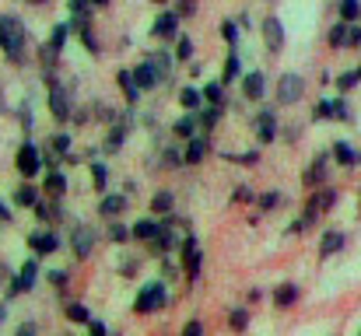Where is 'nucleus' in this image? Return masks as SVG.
<instances>
[{
	"mask_svg": "<svg viewBox=\"0 0 361 336\" xmlns=\"http://www.w3.org/2000/svg\"><path fill=\"white\" fill-rule=\"evenodd\" d=\"M67 147H71V137H67V133H56V137H53V151L60 154V151H67Z\"/></svg>",
	"mask_w": 361,
	"mask_h": 336,
	"instance_id": "obj_47",
	"label": "nucleus"
},
{
	"mask_svg": "<svg viewBox=\"0 0 361 336\" xmlns=\"http://www.w3.org/2000/svg\"><path fill=\"white\" fill-rule=\"evenodd\" d=\"M0 221H11V211H7L4 204H0Z\"/></svg>",
	"mask_w": 361,
	"mask_h": 336,
	"instance_id": "obj_59",
	"label": "nucleus"
},
{
	"mask_svg": "<svg viewBox=\"0 0 361 336\" xmlns=\"http://www.w3.org/2000/svg\"><path fill=\"white\" fill-rule=\"evenodd\" d=\"M179 102H183V109H197L200 106V92L197 88H183L179 92Z\"/></svg>",
	"mask_w": 361,
	"mask_h": 336,
	"instance_id": "obj_32",
	"label": "nucleus"
},
{
	"mask_svg": "<svg viewBox=\"0 0 361 336\" xmlns=\"http://www.w3.org/2000/svg\"><path fill=\"white\" fill-rule=\"evenodd\" d=\"M81 42H85V46H88L92 53H99V42H95V35H92V28H85V32H81Z\"/></svg>",
	"mask_w": 361,
	"mask_h": 336,
	"instance_id": "obj_51",
	"label": "nucleus"
},
{
	"mask_svg": "<svg viewBox=\"0 0 361 336\" xmlns=\"http://www.w3.org/2000/svg\"><path fill=\"white\" fill-rule=\"evenodd\" d=\"M232 200H235V204H249V200H252V193H249L245 186H239V189L232 193Z\"/></svg>",
	"mask_w": 361,
	"mask_h": 336,
	"instance_id": "obj_55",
	"label": "nucleus"
},
{
	"mask_svg": "<svg viewBox=\"0 0 361 336\" xmlns=\"http://www.w3.org/2000/svg\"><path fill=\"white\" fill-rule=\"evenodd\" d=\"M330 46H337V49H341V46H348V21H341V25L330 32Z\"/></svg>",
	"mask_w": 361,
	"mask_h": 336,
	"instance_id": "obj_34",
	"label": "nucleus"
},
{
	"mask_svg": "<svg viewBox=\"0 0 361 336\" xmlns=\"http://www.w3.org/2000/svg\"><path fill=\"white\" fill-rule=\"evenodd\" d=\"M334 158H337L344 168H355V165L361 161V154L351 147V144H344V140H337V144H334Z\"/></svg>",
	"mask_w": 361,
	"mask_h": 336,
	"instance_id": "obj_15",
	"label": "nucleus"
},
{
	"mask_svg": "<svg viewBox=\"0 0 361 336\" xmlns=\"http://www.w3.org/2000/svg\"><path fill=\"white\" fill-rule=\"evenodd\" d=\"M334 119H351V109H348V102L341 99V102H334Z\"/></svg>",
	"mask_w": 361,
	"mask_h": 336,
	"instance_id": "obj_48",
	"label": "nucleus"
},
{
	"mask_svg": "<svg viewBox=\"0 0 361 336\" xmlns=\"http://www.w3.org/2000/svg\"><path fill=\"white\" fill-rule=\"evenodd\" d=\"M221 35H225V42H235L239 39V25L235 21H221Z\"/></svg>",
	"mask_w": 361,
	"mask_h": 336,
	"instance_id": "obj_42",
	"label": "nucleus"
},
{
	"mask_svg": "<svg viewBox=\"0 0 361 336\" xmlns=\"http://www.w3.org/2000/svg\"><path fill=\"white\" fill-rule=\"evenodd\" d=\"M123 211H126V197H120V193H116V197H106V200L99 204V214H102V218H120Z\"/></svg>",
	"mask_w": 361,
	"mask_h": 336,
	"instance_id": "obj_20",
	"label": "nucleus"
},
{
	"mask_svg": "<svg viewBox=\"0 0 361 336\" xmlns=\"http://www.w3.org/2000/svg\"><path fill=\"white\" fill-rule=\"evenodd\" d=\"M28 4H39V7H42V4H49V0H28Z\"/></svg>",
	"mask_w": 361,
	"mask_h": 336,
	"instance_id": "obj_61",
	"label": "nucleus"
},
{
	"mask_svg": "<svg viewBox=\"0 0 361 336\" xmlns=\"http://www.w3.org/2000/svg\"><path fill=\"white\" fill-rule=\"evenodd\" d=\"M186 161V154H179V151H165V165H183Z\"/></svg>",
	"mask_w": 361,
	"mask_h": 336,
	"instance_id": "obj_54",
	"label": "nucleus"
},
{
	"mask_svg": "<svg viewBox=\"0 0 361 336\" xmlns=\"http://www.w3.org/2000/svg\"><path fill=\"white\" fill-rule=\"evenodd\" d=\"M88 330L95 336H106V323H95V319H88Z\"/></svg>",
	"mask_w": 361,
	"mask_h": 336,
	"instance_id": "obj_58",
	"label": "nucleus"
},
{
	"mask_svg": "<svg viewBox=\"0 0 361 336\" xmlns=\"http://www.w3.org/2000/svg\"><path fill=\"white\" fill-rule=\"evenodd\" d=\"M25 39H28L25 21L14 18V14H0V49H4L14 63L25 60Z\"/></svg>",
	"mask_w": 361,
	"mask_h": 336,
	"instance_id": "obj_1",
	"label": "nucleus"
},
{
	"mask_svg": "<svg viewBox=\"0 0 361 336\" xmlns=\"http://www.w3.org/2000/svg\"><path fill=\"white\" fill-rule=\"evenodd\" d=\"M42 189H46L53 200H60V197L67 193V179H63L60 172H49V175H46V182H42Z\"/></svg>",
	"mask_w": 361,
	"mask_h": 336,
	"instance_id": "obj_22",
	"label": "nucleus"
},
{
	"mask_svg": "<svg viewBox=\"0 0 361 336\" xmlns=\"http://www.w3.org/2000/svg\"><path fill=\"white\" fill-rule=\"evenodd\" d=\"M176 11H179L183 18H190V14L197 11V0H179V7H176Z\"/></svg>",
	"mask_w": 361,
	"mask_h": 336,
	"instance_id": "obj_52",
	"label": "nucleus"
},
{
	"mask_svg": "<svg viewBox=\"0 0 361 336\" xmlns=\"http://www.w3.org/2000/svg\"><path fill=\"white\" fill-rule=\"evenodd\" d=\"M242 92H245V99H263V92H267V81H263V74H245V81H242Z\"/></svg>",
	"mask_w": 361,
	"mask_h": 336,
	"instance_id": "obj_18",
	"label": "nucleus"
},
{
	"mask_svg": "<svg viewBox=\"0 0 361 336\" xmlns=\"http://www.w3.org/2000/svg\"><path fill=\"white\" fill-rule=\"evenodd\" d=\"M109 235H113V242H126V238H130L133 231H126L123 224H113V228H109Z\"/></svg>",
	"mask_w": 361,
	"mask_h": 336,
	"instance_id": "obj_49",
	"label": "nucleus"
},
{
	"mask_svg": "<svg viewBox=\"0 0 361 336\" xmlns=\"http://www.w3.org/2000/svg\"><path fill=\"white\" fill-rule=\"evenodd\" d=\"M341 18H344V21H358L361 18V0H341Z\"/></svg>",
	"mask_w": 361,
	"mask_h": 336,
	"instance_id": "obj_27",
	"label": "nucleus"
},
{
	"mask_svg": "<svg viewBox=\"0 0 361 336\" xmlns=\"http://www.w3.org/2000/svg\"><path fill=\"white\" fill-rule=\"evenodd\" d=\"M312 116H316V119H334V102H319V106L312 109Z\"/></svg>",
	"mask_w": 361,
	"mask_h": 336,
	"instance_id": "obj_44",
	"label": "nucleus"
},
{
	"mask_svg": "<svg viewBox=\"0 0 361 336\" xmlns=\"http://www.w3.org/2000/svg\"><path fill=\"white\" fill-rule=\"evenodd\" d=\"M256 137H259V144H270V140H274V112L270 109L259 112V119H256Z\"/></svg>",
	"mask_w": 361,
	"mask_h": 336,
	"instance_id": "obj_17",
	"label": "nucleus"
},
{
	"mask_svg": "<svg viewBox=\"0 0 361 336\" xmlns=\"http://www.w3.org/2000/svg\"><path fill=\"white\" fill-rule=\"evenodd\" d=\"M302 95H305V81H302L298 74H284V77L277 81V102H281V106H295Z\"/></svg>",
	"mask_w": 361,
	"mask_h": 336,
	"instance_id": "obj_3",
	"label": "nucleus"
},
{
	"mask_svg": "<svg viewBox=\"0 0 361 336\" xmlns=\"http://www.w3.org/2000/svg\"><path fill=\"white\" fill-rule=\"evenodd\" d=\"M35 280H39V266H35V259H28L21 270H18V277H14V284L7 287V294H21V291H32L35 287Z\"/></svg>",
	"mask_w": 361,
	"mask_h": 336,
	"instance_id": "obj_8",
	"label": "nucleus"
},
{
	"mask_svg": "<svg viewBox=\"0 0 361 336\" xmlns=\"http://www.w3.org/2000/svg\"><path fill=\"white\" fill-rule=\"evenodd\" d=\"M67 280H71L67 270H53V273H49V284H56V287H67Z\"/></svg>",
	"mask_w": 361,
	"mask_h": 336,
	"instance_id": "obj_45",
	"label": "nucleus"
},
{
	"mask_svg": "<svg viewBox=\"0 0 361 336\" xmlns=\"http://www.w3.org/2000/svg\"><path fill=\"white\" fill-rule=\"evenodd\" d=\"M348 46H361V28L355 21H348Z\"/></svg>",
	"mask_w": 361,
	"mask_h": 336,
	"instance_id": "obj_46",
	"label": "nucleus"
},
{
	"mask_svg": "<svg viewBox=\"0 0 361 336\" xmlns=\"http://www.w3.org/2000/svg\"><path fill=\"white\" fill-rule=\"evenodd\" d=\"M161 309H165V284L154 280V284H147V287L137 294L133 312H137V316H151V312H161Z\"/></svg>",
	"mask_w": 361,
	"mask_h": 336,
	"instance_id": "obj_2",
	"label": "nucleus"
},
{
	"mask_svg": "<svg viewBox=\"0 0 361 336\" xmlns=\"http://www.w3.org/2000/svg\"><path fill=\"white\" fill-rule=\"evenodd\" d=\"M133 77H137V88H140V92H151V88H158V81H165V77H161V70H158V63H154L151 56L133 70Z\"/></svg>",
	"mask_w": 361,
	"mask_h": 336,
	"instance_id": "obj_7",
	"label": "nucleus"
},
{
	"mask_svg": "<svg viewBox=\"0 0 361 336\" xmlns=\"http://www.w3.org/2000/svg\"><path fill=\"white\" fill-rule=\"evenodd\" d=\"M126 130H130L126 123H120V126H113V133H109V144H106L109 151H120V147H123V140H126Z\"/></svg>",
	"mask_w": 361,
	"mask_h": 336,
	"instance_id": "obj_31",
	"label": "nucleus"
},
{
	"mask_svg": "<svg viewBox=\"0 0 361 336\" xmlns=\"http://www.w3.org/2000/svg\"><path fill=\"white\" fill-rule=\"evenodd\" d=\"M183 259H186V273L197 277V273H200V245H197L193 238H186V245H183Z\"/></svg>",
	"mask_w": 361,
	"mask_h": 336,
	"instance_id": "obj_14",
	"label": "nucleus"
},
{
	"mask_svg": "<svg viewBox=\"0 0 361 336\" xmlns=\"http://www.w3.org/2000/svg\"><path fill=\"white\" fill-rule=\"evenodd\" d=\"M190 56H193V42L183 35V39L176 42V60H190Z\"/></svg>",
	"mask_w": 361,
	"mask_h": 336,
	"instance_id": "obj_37",
	"label": "nucleus"
},
{
	"mask_svg": "<svg viewBox=\"0 0 361 336\" xmlns=\"http://www.w3.org/2000/svg\"><path fill=\"white\" fill-rule=\"evenodd\" d=\"M277 204H281V193H277V189H270V193L259 197V211H274Z\"/></svg>",
	"mask_w": 361,
	"mask_h": 336,
	"instance_id": "obj_38",
	"label": "nucleus"
},
{
	"mask_svg": "<svg viewBox=\"0 0 361 336\" xmlns=\"http://www.w3.org/2000/svg\"><path fill=\"white\" fill-rule=\"evenodd\" d=\"M183 333L186 336H200L204 333V323H197V319H193V323H186V326H183Z\"/></svg>",
	"mask_w": 361,
	"mask_h": 336,
	"instance_id": "obj_53",
	"label": "nucleus"
},
{
	"mask_svg": "<svg viewBox=\"0 0 361 336\" xmlns=\"http://www.w3.org/2000/svg\"><path fill=\"white\" fill-rule=\"evenodd\" d=\"M259 32H263V42H267L270 53H281V49H284V25H281L274 14L259 21Z\"/></svg>",
	"mask_w": 361,
	"mask_h": 336,
	"instance_id": "obj_6",
	"label": "nucleus"
},
{
	"mask_svg": "<svg viewBox=\"0 0 361 336\" xmlns=\"http://www.w3.org/2000/svg\"><path fill=\"white\" fill-rule=\"evenodd\" d=\"M49 112L63 123V119H71V92L63 88V85H53L49 88Z\"/></svg>",
	"mask_w": 361,
	"mask_h": 336,
	"instance_id": "obj_9",
	"label": "nucleus"
},
{
	"mask_svg": "<svg viewBox=\"0 0 361 336\" xmlns=\"http://www.w3.org/2000/svg\"><path fill=\"white\" fill-rule=\"evenodd\" d=\"M14 165H18V172H21L25 179H32V175L42 168V151H39L35 144H21V147H18V158H14Z\"/></svg>",
	"mask_w": 361,
	"mask_h": 336,
	"instance_id": "obj_4",
	"label": "nucleus"
},
{
	"mask_svg": "<svg viewBox=\"0 0 361 336\" xmlns=\"http://www.w3.org/2000/svg\"><path fill=\"white\" fill-rule=\"evenodd\" d=\"M179 18H183L179 11H165V14L154 18V28H151V32H154L158 39H176V32H179Z\"/></svg>",
	"mask_w": 361,
	"mask_h": 336,
	"instance_id": "obj_11",
	"label": "nucleus"
},
{
	"mask_svg": "<svg viewBox=\"0 0 361 336\" xmlns=\"http://www.w3.org/2000/svg\"><path fill=\"white\" fill-rule=\"evenodd\" d=\"M358 74H361V67H358Z\"/></svg>",
	"mask_w": 361,
	"mask_h": 336,
	"instance_id": "obj_64",
	"label": "nucleus"
},
{
	"mask_svg": "<svg viewBox=\"0 0 361 336\" xmlns=\"http://www.w3.org/2000/svg\"><path fill=\"white\" fill-rule=\"evenodd\" d=\"M95 242H99V235H95V228H88V224H78L74 235H71V249H74L78 259H88L92 249H95Z\"/></svg>",
	"mask_w": 361,
	"mask_h": 336,
	"instance_id": "obj_5",
	"label": "nucleus"
},
{
	"mask_svg": "<svg viewBox=\"0 0 361 336\" xmlns=\"http://www.w3.org/2000/svg\"><path fill=\"white\" fill-rule=\"evenodd\" d=\"M95 4H99V7H102V4H109V0H95Z\"/></svg>",
	"mask_w": 361,
	"mask_h": 336,
	"instance_id": "obj_62",
	"label": "nucleus"
},
{
	"mask_svg": "<svg viewBox=\"0 0 361 336\" xmlns=\"http://www.w3.org/2000/svg\"><path fill=\"white\" fill-rule=\"evenodd\" d=\"M32 333H39L35 323H21V326H18V336H32Z\"/></svg>",
	"mask_w": 361,
	"mask_h": 336,
	"instance_id": "obj_57",
	"label": "nucleus"
},
{
	"mask_svg": "<svg viewBox=\"0 0 361 336\" xmlns=\"http://www.w3.org/2000/svg\"><path fill=\"white\" fill-rule=\"evenodd\" d=\"M228 323H232V330H245L249 326V312L245 309H232L228 312Z\"/></svg>",
	"mask_w": 361,
	"mask_h": 336,
	"instance_id": "obj_35",
	"label": "nucleus"
},
{
	"mask_svg": "<svg viewBox=\"0 0 361 336\" xmlns=\"http://www.w3.org/2000/svg\"><path fill=\"white\" fill-rule=\"evenodd\" d=\"M218 116H221V106H214V102H211L207 109L200 112V123H204V126H214V123H218Z\"/></svg>",
	"mask_w": 361,
	"mask_h": 336,
	"instance_id": "obj_39",
	"label": "nucleus"
},
{
	"mask_svg": "<svg viewBox=\"0 0 361 336\" xmlns=\"http://www.w3.org/2000/svg\"><path fill=\"white\" fill-rule=\"evenodd\" d=\"M28 249H32L35 256H49V252L60 249V238H56L53 231H32V235H28Z\"/></svg>",
	"mask_w": 361,
	"mask_h": 336,
	"instance_id": "obj_10",
	"label": "nucleus"
},
{
	"mask_svg": "<svg viewBox=\"0 0 361 336\" xmlns=\"http://www.w3.org/2000/svg\"><path fill=\"white\" fill-rule=\"evenodd\" d=\"M116 85H120L123 92H126V99H130V102H137L140 88H137V77H133V70H120V74H116Z\"/></svg>",
	"mask_w": 361,
	"mask_h": 336,
	"instance_id": "obj_24",
	"label": "nucleus"
},
{
	"mask_svg": "<svg viewBox=\"0 0 361 336\" xmlns=\"http://www.w3.org/2000/svg\"><path fill=\"white\" fill-rule=\"evenodd\" d=\"M193 130H197V123H193V116H183V119H176V137H183V140H190V137H193Z\"/></svg>",
	"mask_w": 361,
	"mask_h": 336,
	"instance_id": "obj_29",
	"label": "nucleus"
},
{
	"mask_svg": "<svg viewBox=\"0 0 361 336\" xmlns=\"http://www.w3.org/2000/svg\"><path fill=\"white\" fill-rule=\"evenodd\" d=\"M358 81H361L358 70H348V74H341V77H337V88H341V92H351Z\"/></svg>",
	"mask_w": 361,
	"mask_h": 336,
	"instance_id": "obj_36",
	"label": "nucleus"
},
{
	"mask_svg": "<svg viewBox=\"0 0 361 336\" xmlns=\"http://www.w3.org/2000/svg\"><path fill=\"white\" fill-rule=\"evenodd\" d=\"M4 316H7V305H4V301H0V323H4Z\"/></svg>",
	"mask_w": 361,
	"mask_h": 336,
	"instance_id": "obj_60",
	"label": "nucleus"
},
{
	"mask_svg": "<svg viewBox=\"0 0 361 336\" xmlns=\"http://www.w3.org/2000/svg\"><path fill=\"white\" fill-rule=\"evenodd\" d=\"M239 74H242V60L235 56V53H232V56L225 60V74H221V85H232V81H235Z\"/></svg>",
	"mask_w": 361,
	"mask_h": 336,
	"instance_id": "obj_25",
	"label": "nucleus"
},
{
	"mask_svg": "<svg viewBox=\"0 0 361 336\" xmlns=\"http://www.w3.org/2000/svg\"><path fill=\"white\" fill-rule=\"evenodd\" d=\"M344 245H348V238H344L341 231H326V235L319 238V256H323V259H330V256H337Z\"/></svg>",
	"mask_w": 361,
	"mask_h": 336,
	"instance_id": "obj_13",
	"label": "nucleus"
},
{
	"mask_svg": "<svg viewBox=\"0 0 361 336\" xmlns=\"http://www.w3.org/2000/svg\"><path fill=\"white\" fill-rule=\"evenodd\" d=\"M337 204V193L334 189H319L312 200H309V211H316V214H323V211H330Z\"/></svg>",
	"mask_w": 361,
	"mask_h": 336,
	"instance_id": "obj_23",
	"label": "nucleus"
},
{
	"mask_svg": "<svg viewBox=\"0 0 361 336\" xmlns=\"http://www.w3.org/2000/svg\"><path fill=\"white\" fill-rule=\"evenodd\" d=\"M71 28H74V25H67V21H60V25L53 28V39H49V46H53V49H60V46L67 42V35H71Z\"/></svg>",
	"mask_w": 361,
	"mask_h": 336,
	"instance_id": "obj_28",
	"label": "nucleus"
},
{
	"mask_svg": "<svg viewBox=\"0 0 361 336\" xmlns=\"http://www.w3.org/2000/svg\"><path fill=\"white\" fill-rule=\"evenodd\" d=\"M67 4H71V11H74V14H88V7H92L95 0H67Z\"/></svg>",
	"mask_w": 361,
	"mask_h": 336,
	"instance_id": "obj_50",
	"label": "nucleus"
},
{
	"mask_svg": "<svg viewBox=\"0 0 361 336\" xmlns=\"http://www.w3.org/2000/svg\"><path fill=\"white\" fill-rule=\"evenodd\" d=\"M172 204H176V200H172V193H169V189H161V193H154L151 211H154V214H169V211H172Z\"/></svg>",
	"mask_w": 361,
	"mask_h": 336,
	"instance_id": "obj_26",
	"label": "nucleus"
},
{
	"mask_svg": "<svg viewBox=\"0 0 361 336\" xmlns=\"http://www.w3.org/2000/svg\"><path fill=\"white\" fill-rule=\"evenodd\" d=\"M225 161H235V165H256L259 154H252V151H249V154H225Z\"/></svg>",
	"mask_w": 361,
	"mask_h": 336,
	"instance_id": "obj_41",
	"label": "nucleus"
},
{
	"mask_svg": "<svg viewBox=\"0 0 361 336\" xmlns=\"http://www.w3.org/2000/svg\"><path fill=\"white\" fill-rule=\"evenodd\" d=\"M298 133H302V126H284V140H288V144H295Z\"/></svg>",
	"mask_w": 361,
	"mask_h": 336,
	"instance_id": "obj_56",
	"label": "nucleus"
},
{
	"mask_svg": "<svg viewBox=\"0 0 361 336\" xmlns=\"http://www.w3.org/2000/svg\"><path fill=\"white\" fill-rule=\"evenodd\" d=\"M14 200H18L21 207H35V204H39V193H35L32 186H21V189L14 193Z\"/></svg>",
	"mask_w": 361,
	"mask_h": 336,
	"instance_id": "obj_30",
	"label": "nucleus"
},
{
	"mask_svg": "<svg viewBox=\"0 0 361 336\" xmlns=\"http://www.w3.org/2000/svg\"><path fill=\"white\" fill-rule=\"evenodd\" d=\"M67 319H71V323H85V326H88V319H92V316H88V309H85V305H78V301H74V305H67Z\"/></svg>",
	"mask_w": 361,
	"mask_h": 336,
	"instance_id": "obj_33",
	"label": "nucleus"
},
{
	"mask_svg": "<svg viewBox=\"0 0 361 336\" xmlns=\"http://www.w3.org/2000/svg\"><path fill=\"white\" fill-rule=\"evenodd\" d=\"M295 301H298V287H295V284H281V287L274 291V305H277V309H291Z\"/></svg>",
	"mask_w": 361,
	"mask_h": 336,
	"instance_id": "obj_19",
	"label": "nucleus"
},
{
	"mask_svg": "<svg viewBox=\"0 0 361 336\" xmlns=\"http://www.w3.org/2000/svg\"><path fill=\"white\" fill-rule=\"evenodd\" d=\"M207 154V140L204 137H190V147H186V165H200Z\"/></svg>",
	"mask_w": 361,
	"mask_h": 336,
	"instance_id": "obj_21",
	"label": "nucleus"
},
{
	"mask_svg": "<svg viewBox=\"0 0 361 336\" xmlns=\"http://www.w3.org/2000/svg\"><path fill=\"white\" fill-rule=\"evenodd\" d=\"M204 99L214 102V106H221V81L218 85H204Z\"/></svg>",
	"mask_w": 361,
	"mask_h": 336,
	"instance_id": "obj_40",
	"label": "nucleus"
},
{
	"mask_svg": "<svg viewBox=\"0 0 361 336\" xmlns=\"http://www.w3.org/2000/svg\"><path fill=\"white\" fill-rule=\"evenodd\" d=\"M161 228H165V224L151 221V218H140V221L133 224V228H130V231H133V238H140V242H151V238H154V235H158V231H161Z\"/></svg>",
	"mask_w": 361,
	"mask_h": 336,
	"instance_id": "obj_16",
	"label": "nucleus"
},
{
	"mask_svg": "<svg viewBox=\"0 0 361 336\" xmlns=\"http://www.w3.org/2000/svg\"><path fill=\"white\" fill-rule=\"evenodd\" d=\"M326 161H330V154H316L312 161H309V168H305V186H319L323 179H326Z\"/></svg>",
	"mask_w": 361,
	"mask_h": 336,
	"instance_id": "obj_12",
	"label": "nucleus"
},
{
	"mask_svg": "<svg viewBox=\"0 0 361 336\" xmlns=\"http://www.w3.org/2000/svg\"><path fill=\"white\" fill-rule=\"evenodd\" d=\"M151 4H165V0H151Z\"/></svg>",
	"mask_w": 361,
	"mask_h": 336,
	"instance_id": "obj_63",
	"label": "nucleus"
},
{
	"mask_svg": "<svg viewBox=\"0 0 361 336\" xmlns=\"http://www.w3.org/2000/svg\"><path fill=\"white\" fill-rule=\"evenodd\" d=\"M92 179H95V189H106V165H92Z\"/></svg>",
	"mask_w": 361,
	"mask_h": 336,
	"instance_id": "obj_43",
	"label": "nucleus"
}]
</instances>
